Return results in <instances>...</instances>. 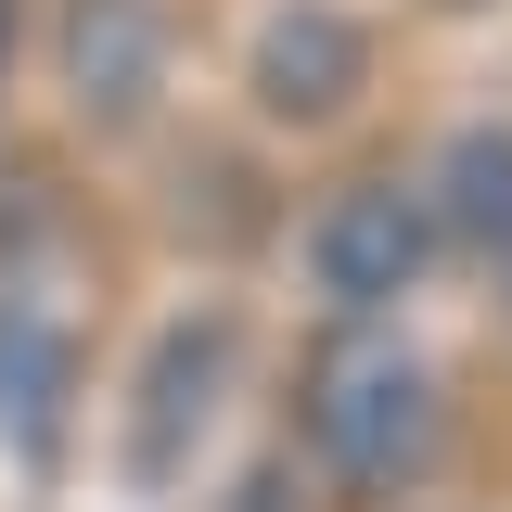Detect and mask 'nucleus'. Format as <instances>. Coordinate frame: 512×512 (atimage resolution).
<instances>
[{
	"label": "nucleus",
	"instance_id": "f257e3e1",
	"mask_svg": "<svg viewBox=\"0 0 512 512\" xmlns=\"http://www.w3.org/2000/svg\"><path fill=\"white\" fill-rule=\"evenodd\" d=\"M295 423H308V461L346 500H397V487H423V461H436L448 397H436V359H423L410 333L346 320L308 359V384H295Z\"/></svg>",
	"mask_w": 512,
	"mask_h": 512
},
{
	"label": "nucleus",
	"instance_id": "f03ea898",
	"mask_svg": "<svg viewBox=\"0 0 512 512\" xmlns=\"http://www.w3.org/2000/svg\"><path fill=\"white\" fill-rule=\"evenodd\" d=\"M231 384H244V308H180L141 333V359H128V423H116V474L154 500V487H180L205 436H218V410H231Z\"/></svg>",
	"mask_w": 512,
	"mask_h": 512
},
{
	"label": "nucleus",
	"instance_id": "7ed1b4c3",
	"mask_svg": "<svg viewBox=\"0 0 512 512\" xmlns=\"http://www.w3.org/2000/svg\"><path fill=\"white\" fill-rule=\"evenodd\" d=\"M423 269H436V218H423V192L346 180V192H320V205H308V282H320L346 320L397 308Z\"/></svg>",
	"mask_w": 512,
	"mask_h": 512
},
{
	"label": "nucleus",
	"instance_id": "20e7f679",
	"mask_svg": "<svg viewBox=\"0 0 512 512\" xmlns=\"http://www.w3.org/2000/svg\"><path fill=\"white\" fill-rule=\"evenodd\" d=\"M244 90L282 128H333L372 90V26H359L346 0H282V13L256 26V52H244Z\"/></svg>",
	"mask_w": 512,
	"mask_h": 512
},
{
	"label": "nucleus",
	"instance_id": "39448f33",
	"mask_svg": "<svg viewBox=\"0 0 512 512\" xmlns=\"http://www.w3.org/2000/svg\"><path fill=\"white\" fill-rule=\"evenodd\" d=\"M52 77L90 128H141L167 90V13L154 0H52Z\"/></svg>",
	"mask_w": 512,
	"mask_h": 512
},
{
	"label": "nucleus",
	"instance_id": "423d86ee",
	"mask_svg": "<svg viewBox=\"0 0 512 512\" xmlns=\"http://www.w3.org/2000/svg\"><path fill=\"white\" fill-rule=\"evenodd\" d=\"M64 423H77V308H52L39 282L0 269V448L26 474H52Z\"/></svg>",
	"mask_w": 512,
	"mask_h": 512
},
{
	"label": "nucleus",
	"instance_id": "0eeeda50",
	"mask_svg": "<svg viewBox=\"0 0 512 512\" xmlns=\"http://www.w3.org/2000/svg\"><path fill=\"white\" fill-rule=\"evenodd\" d=\"M423 218H448V244L487 256L512 282V128H461V141H436V205Z\"/></svg>",
	"mask_w": 512,
	"mask_h": 512
},
{
	"label": "nucleus",
	"instance_id": "6e6552de",
	"mask_svg": "<svg viewBox=\"0 0 512 512\" xmlns=\"http://www.w3.org/2000/svg\"><path fill=\"white\" fill-rule=\"evenodd\" d=\"M231 512H295V487H282V474H256V500H231Z\"/></svg>",
	"mask_w": 512,
	"mask_h": 512
},
{
	"label": "nucleus",
	"instance_id": "1a4fd4ad",
	"mask_svg": "<svg viewBox=\"0 0 512 512\" xmlns=\"http://www.w3.org/2000/svg\"><path fill=\"white\" fill-rule=\"evenodd\" d=\"M13 26H26V0H0V77H13Z\"/></svg>",
	"mask_w": 512,
	"mask_h": 512
},
{
	"label": "nucleus",
	"instance_id": "9d476101",
	"mask_svg": "<svg viewBox=\"0 0 512 512\" xmlns=\"http://www.w3.org/2000/svg\"><path fill=\"white\" fill-rule=\"evenodd\" d=\"M436 13H487V0H436Z\"/></svg>",
	"mask_w": 512,
	"mask_h": 512
}]
</instances>
